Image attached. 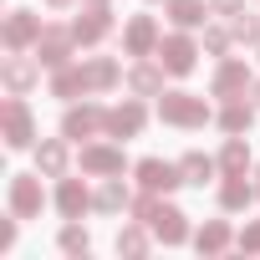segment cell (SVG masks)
Masks as SVG:
<instances>
[{
    "label": "cell",
    "mask_w": 260,
    "mask_h": 260,
    "mask_svg": "<svg viewBox=\"0 0 260 260\" xmlns=\"http://www.w3.org/2000/svg\"><path fill=\"white\" fill-rule=\"evenodd\" d=\"M133 174H138V184H143L148 194H169V189H179V184H184L179 164H164V158H143Z\"/></svg>",
    "instance_id": "4fadbf2b"
},
{
    "label": "cell",
    "mask_w": 260,
    "mask_h": 260,
    "mask_svg": "<svg viewBox=\"0 0 260 260\" xmlns=\"http://www.w3.org/2000/svg\"><path fill=\"white\" fill-rule=\"evenodd\" d=\"M235 245H240V250H245V255H260V219H255V224H245V230H240V240H235Z\"/></svg>",
    "instance_id": "1f68e13d"
},
{
    "label": "cell",
    "mask_w": 260,
    "mask_h": 260,
    "mask_svg": "<svg viewBox=\"0 0 260 260\" xmlns=\"http://www.w3.org/2000/svg\"><path fill=\"white\" fill-rule=\"evenodd\" d=\"M72 46H77L72 26H46V31H41V41H36V61L56 72V67H67V61H72Z\"/></svg>",
    "instance_id": "ba28073f"
},
{
    "label": "cell",
    "mask_w": 260,
    "mask_h": 260,
    "mask_svg": "<svg viewBox=\"0 0 260 260\" xmlns=\"http://www.w3.org/2000/svg\"><path fill=\"white\" fill-rule=\"evenodd\" d=\"M92 209H102V214H122V209H133V194H127V184H122V174H112V179H102V189L92 194Z\"/></svg>",
    "instance_id": "e0dca14e"
},
{
    "label": "cell",
    "mask_w": 260,
    "mask_h": 260,
    "mask_svg": "<svg viewBox=\"0 0 260 260\" xmlns=\"http://www.w3.org/2000/svg\"><path fill=\"white\" fill-rule=\"evenodd\" d=\"M209 11H214V16H240L245 0H209Z\"/></svg>",
    "instance_id": "d6a6232c"
},
{
    "label": "cell",
    "mask_w": 260,
    "mask_h": 260,
    "mask_svg": "<svg viewBox=\"0 0 260 260\" xmlns=\"http://www.w3.org/2000/svg\"><path fill=\"white\" fill-rule=\"evenodd\" d=\"M214 11H209V0H169V21L179 26V31H194V26H204Z\"/></svg>",
    "instance_id": "44dd1931"
},
{
    "label": "cell",
    "mask_w": 260,
    "mask_h": 260,
    "mask_svg": "<svg viewBox=\"0 0 260 260\" xmlns=\"http://www.w3.org/2000/svg\"><path fill=\"white\" fill-rule=\"evenodd\" d=\"M67 164H72V153H67V143H61V138H46V143L36 148V169H41L46 179H61V174H67Z\"/></svg>",
    "instance_id": "7402d4cb"
},
{
    "label": "cell",
    "mask_w": 260,
    "mask_h": 260,
    "mask_svg": "<svg viewBox=\"0 0 260 260\" xmlns=\"http://www.w3.org/2000/svg\"><path fill=\"white\" fill-rule=\"evenodd\" d=\"M255 56H260V41H255Z\"/></svg>",
    "instance_id": "74e56055"
},
{
    "label": "cell",
    "mask_w": 260,
    "mask_h": 260,
    "mask_svg": "<svg viewBox=\"0 0 260 260\" xmlns=\"http://www.w3.org/2000/svg\"><path fill=\"white\" fill-rule=\"evenodd\" d=\"M143 250H148V235H143V224H138V219L127 224V230H117V255H133V260H138Z\"/></svg>",
    "instance_id": "83f0119b"
},
{
    "label": "cell",
    "mask_w": 260,
    "mask_h": 260,
    "mask_svg": "<svg viewBox=\"0 0 260 260\" xmlns=\"http://www.w3.org/2000/svg\"><path fill=\"white\" fill-rule=\"evenodd\" d=\"M164 77H169V72H164L158 61H143V56H138L133 72H127V92H133V97H164Z\"/></svg>",
    "instance_id": "2e32d148"
},
{
    "label": "cell",
    "mask_w": 260,
    "mask_h": 260,
    "mask_svg": "<svg viewBox=\"0 0 260 260\" xmlns=\"http://www.w3.org/2000/svg\"><path fill=\"white\" fill-rule=\"evenodd\" d=\"M41 16H31V11H11L6 16V26H0V41H6V51H26V46H36L41 41Z\"/></svg>",
    "instance_id": "52a82bcc"
},
{
    "label": "cell",
    "mask_w": 260,
    "mask_h": 260,
    "mask_svg": "<svg viewBox=\"0 0 260 260\" xmlns=\"http://www.w3.org/2000/svg\"><path fill=\"white\" fill-rule=\"evenodd\" d=\"M41 204H46V194H41V169H36V174H16V179H11V214L36 219Z\"/></svg>",
    "instance_id": "9c48e42d"
},
{
    "label": "cell",
    "mask_w": 260,
    "mask_h": 260,
    "mask_svg": "<svg viewBox=\"0 0 260 260\" xmlns=\"http://www.w3.org/2000/svg\"><path fill=\"white\" fill-rule=\"evenodd\" d=\"M0 133H6V148H31L36 143V117H31L21 92H11L0 102Z\"/></svg>",
    "instance_id": "7a4b0ae2"
},
{
    "label": "cell",
    "mask_w": 260,
    "mask_h": 260,
    "mask_svg": "<svg viewBox=\"0 0 260 260\" xmlns=\"http://www.w3.org/2000/svg\"><path fill=\"white\" fill-rule=\"evenodd\" d=\"M255 194H260V189H250L245 174H230V179L219 184V209H224V214H240V209H250Z\"/></svg>",
    "instance_id": "ffe728a7"
},
{
    "label": "cell",
    "mask_w": 260,
    "mask_h": 260,
    "mask_svg": "<svg viewBox=\"0 0 260 260\" xmlns=\"http://www.w3.org/2000/svg\"><path fill=\"white\" fill-rule=\"evenodd\" d=\"M250 87H255L250 67H245L240 56H224V61L214 67V82H209V97H224V102H235V97H245Z\"/></svg>",
    "instance_id": "3957f363"
},
{
    "label": "cell",
    "mask_w": 260,
    "mask_h": 260,
    "mask_svg": "<svg viewBox=\"0 0 260 260\" xmlns=\"http://www.w3.org/2000/svg\"><path fill=\"white\" fill-rule=\"evenodd\" d=\"M107 31H112V11H107V6H87V11L72 21V36H77V46H97Z\"/></svg>",
    "instance_id": "5bb4252c"
},
{
    "label": "cell",
    "mask_w": 260,
    "mask_h": 260,
    "mask_svg": "<svg viewBox=\"0 0 260 260\" xmlns=\"http://www.w3.org/2000/svg\"><path fill=\"white\" fill-rule=\"evenodd\" d=\"M82 6H107V0H82Z\"/></svg>",
    "instance_id": "8d00e7d4"
},
{
    "label": "cell",
    "mask_w": 260,
    "mask_h": 260,
    "mask_svg": "<svg viewBox=\"0 0 260 260\" xmlns=\"http://www.w3.org/2000/svg\"><path fill=\"white\" fill-rule=\"evenodd\" d=\"M16 219H21V214H11L6 224H0V250H11V245H16Z\"/></svg>",
    "instance_id": "836d02e7"
},
{
    "label": "cell",
    "mask_w": 260,
    "mask_h": 260,
    "mask_svg": "<svg viewBox=\"0 0 260 260\" xmlns=\"http://www.w3.org/2000/svg\"><path fill=\"white\" fill-rule=\"evenodd\" d=\"M250 122H255V107L245 97H235V102L219 107V127H224V133H250Z\"/></svg>",
    "instance_id": "484cf974"
},
{
    "label": "cell",
    "mask_w": 260,
    "mask_h": 260,
    "mask_svg": "<svg viewBox=\"0 0 260 260\" xmlns=\"http://www.w3.org/2000/svg\"><path fill=\"white\" fill-rule=\"evenodd\" d=\"M230 31H235V41H245V46H255L260 41V16H230Z\"/></svg>",
    "instance_id": "f546056e"
},
{
    "label": "cell",
    "mask_w": 260,
    "mask_h": 260,
    "mask_svg": "<svg viewBox=\"0 0 260 260\" xmlns=\"http://www.w3.org/2000/svg\"><path fill=\"white\" fill-rule=\"evenodd\" d=\"M158 21L153 16H133L127 21V31H122V51L127 56H158Z\"/></svg>",
    "instance_id": "8fae6325"
},
{
    "label": "cell",
    "mask_w": 260,
    "mask_h": 260,
    "mask_svg": "<svg viewBox=\"0 0 260 260\" xmlns=\"http://www.w3.org/2000/svg\"><path fill=\"white\" fill-rule=\"evenodd\" d=\"M87 92H92V87H87V72H82V67L67 61V67L51 72V97H67V102H72V97H87Z\"/></svg>",
    "instance_id": "d6986e66"
},
{
    "label": "cell",
    "mask_w": 260,
    "mask_h": 260,
    "mask_svg": "<svg viewBox=\"0 0 260 260\" xmlns=\"http://www.w3.org/2000/svg\"><path fill=\"white\" fill-rule=\"evenodd\" d=\"M255 179H260V174H255ZM255 189H260V184H255Z\"/></svg>",
    "instance_id": "f35d334b"
},
{
    "label": "cell",
    "mask_w": 260,
    "mask_h": 260,
    "mask_svg": "<svg viewBox=\"0 0 260 260\" xmlns=\"http://www.w3.org/2000/svg\"><path fill=\"white\" fill-rule=\"evenodd\" d=\"M82 72H87V87H92V92H107V87H117V77H122L112 56H92Z\"/></svg>",
    "instance_id": "4316f807"
},
{
    "label": "cell",
    "mask_w": 260,
    "mask_h": 260,
    "mask_svg": "<svg viewBox=\"0 0 260 260\" xmlns=\"http://www.w3.org/2000/svg\"><path fill=\"white\" fill-rule=\"evenodd\" d=\"M61 250H67V255H87V250H92V235H87V230L72 219V224L61 230Z\"/></svg>",
    "instance_id": "f1b7e54d"
},
{
    "label": "cell",
    "mask_w": 260,
    "mask_h": 260,
    "mask_svg": "<svg viewBox=\"0 0 260 260\" xmlns=\"http://www.w3.org/2000/svg\"><path fill=\"white\" fill-rule=\"evenodd\" d=\"M122 169H127V158H122L117 143H87V148H82V174L112 179V174H122Z\"/></svg>",
    "instance_id": "30bf717a"
},
{
    "label": "cell",
    "mask_w": 260,
    "mask_h": 260,
    "mask_svg": "<svg viewBox=\"0 0 260 260\" xmlns=\"http://www.w3.org/2000/svg\"><path fill=\"white\" fill-rule=\"evenodd\" d=\"M219 174L230 179V174H250V143L240 138V133H230V143H224V153H219Z\"/></svg>",
    "instance_id": "cb8c5ba5"
},
{
    "label": "cell",
    "mask_w": 260,
    "mask_h": 260,
    "mask_svg": "<svg viewBox=\"0 0 260 260\" xmlns=\"http://www.w3.org/2000/svg\"><path fill=\"white\" fill-rule=\"evenodd\" d=\"M97 133H107V112L97 102H82V107L61 112V138H97Z\"/></svg>",
    "instance_id": "5b68a950"
},
{
    "label": "cell",
    "mask_w": 260,
    "mask_h": 260,
    "mask_svg": "<svg viewBox=\"0 0 260 260\" xmlns=\"http://www.w3.org/2000/svg\"><path fill=\"white\" fill-rule=\"evenodd\" d=\"M36 77H41V61H31V56H21V51H11L6 61H0V82H6V92H31L36 87Z\"/></svg>",
    "instance_id": "7c38bea8"
},
{
    "label": "cell",
    "mask_w": 260,
    "mask_h": 260,
    "mask_svg": "<svg viewBox=\"0 0 260 260\" xmlns=\"http://www.w3.org/2000/svg\"><path fill=\"white\" fill-rule=\"evenodd\" d=\"M46 6H51V11H67V6H72V0H46Z\"/></svg>",
    "instance_id": "e575fe53"
},
{
    "label": "cell",
    "mask_w": 260,
    "mask_h": 260,
    "mask_svg": "<svg viewBox=\"0 0 260 260\" xmlns=\"http://www.w3.org/2000/svg\"><path fill=\"white\" fill-rule=\"evenodd\" d=\"M214 169H219V158H204V153H184V158H179V174H184V184H194V189H204V184L214 179Z\"/></svg>",
    "instance_id": "d4e9b609"
},
{
    "label": "cell",
    "mask_w": 260,
    "mask_h": 260,
    "mask_svg": "<svg viewBox=\"0 0 260 260\" xmlns=\"http://www.w3.org/2000/svg\"><path fill=\"white\" fill-rule=\"evenodd\" d=\"M148 230H153L164 245H184V240H189V214L174 209V204H158L153 219H148Z\"/></svg>",
    "instance_id": "9a60e30c"
},
{
    "label": "cell",
    "mask_w": 260,
    "mask_h": 260,
    "mask_svg": "<svg viewBox=\"0 0 260 260\" xmlns=\"http://www.w3.org/2000/svg\"><path fill=\"white\" fill-rule=\"evenodd\" d=\"M56 209H61V219H82V214L92 209V194L82 189V179H61V189H56Z\"/></svg>",
    "instance_id": "ac0fdd59"
},
{
    "label": "cell",
    "mask_w": 260,
    "mask_h": 260,
    "mask_svg": "<svg viewBox=\"0 0 260 260\" xmlns=\"http://www.w3.org/2000/svg\"><path fill=\"white\" fill-rule=\"evenodd\" d=\"M143 127H148V107H143L138 97L107 107V138H138Z\"/></svg>",
    "instance_id": "8992f818"
},
{
    "label": "cell",
    "mask_w": 260,
    "mask_h": 260,
    "mask_svg": "<svg viewBox=\"0 0 260 260\" xmlns=\"http://www.w3.org/2000/svg\"><path fill=\"white\" fill-rule=\"evenodd\" d=\"M250 92H255V107H260V82H255V87H250Z\"/></svg>",
    "instance_id": "d590c367"
},
{
    "label": "cell",
    "mask_w": 260,
    "mask_h": 260,
    "mask_svg": "<svg viewBox=\"0 0 260 260\" xmlns=\"http://www.w3.org/2000/svg\"><path fill=\"white\" fill-rule=\"evenodd\" d=\"M230 245H235V235H230V224H224V219H209V224L194 235V250H199V255H224Z\"/></svg>",
    "instance_id": "603a6c76"
},
{
    "label": "cell",
    "mask_w": 260,
    "mask_h": 260,
    "mask_svg": "<svg viewBox=\"0 0 260 260\" xmlns=\"http://www.w3.org/2000/svg\"><path fill=\"white\" fill-rule=\"evenodd\" d=\"M230 41H235V31H219V26H214V31H204V51H209V56H224V51H230Z\"/></svg>",
    "instance_id": "4dcf8cb0"
},
{
    "label": "cell",
    "mask_w": 260,
    "mask_h": 260,
    "mask_svg": "<svg viewBox=\"0 0 260 260\" xmlns=\"http://www.w3.org/2000/svg\"><path fill=\"white\" fill-rule=\"evenodd\" d=\"M158 117H164L169 127H204L214 112H209V102H204L199 92H164V97H158Z\"/></svg>",
    "instance_id": "6da1fadb"
},
{
    "label": "cell",
    "mask_w": 260,
    "mask_h": 260,
    "mask_svg": "<svg viewBox=\"0 0 260 260\" xmlns=\"http://www.w3.org/2000/svg\"><path fill=\"white\" fill-rule=\"evenodd\" d=\"M194 61H199V46H194L184 31L158 41V67H164L169 77H189V72H194Z\"/></svg>",
    "instance_id": "277c9868"
}]
</instances>
